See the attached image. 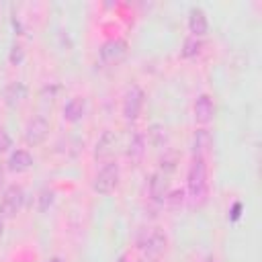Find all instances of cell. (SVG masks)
<instances>
[{
	"mask_svg": "<svg viewBox=\"0 0 262 262\" xmlns=\"http://www.w3.org/2000/svg\"><path fill=\"white\" fill-rule=\"evenodd\" d=\"M8 170L14 172V174H20V172H27L31 166H33V156L27 151V149H14L8 158Z\"/></svg>",
	"mask_w": 262,
	"mask_h": 262,
	"instance_id": "13",
	"label": "cell"
},
{
	"mask_svg": "<svg viewBox=\"0 0 262 262\" xmlns=\"http://www.w3.org/2000/svg\"><path fill=\"white\" fill-rule=\"evenodd\" d=\"M213 115H215V104H213V98L203 92L194 98V104H192V117H194V123L196 125H207L213 121Z\"/></svg>",
	"mask_w": 262,
	"mask_h": 262,
	"instance_id": "8",
	"label": "cell"
},
{
	"mask_svg": "<svg viewBox=\"0 0 262 262\" xmlns=\"http://www.w3.org/2000/svg\"><path fill=\"white\" fill-rule=\"evenodd\" d=\"M186 188L188 199L192 205H201L207 199V164L203 156H192V162L188 166L186 174Z\"/></svg>",
	"mask_w": 262,
	"mask_h": 262,
	"instance_id": "1",
	"label": "cell"
},
{
	"mask_svg": "<svg viewBox=\"0 0 262 262\" xmlns=\"http://www.w3.org/2000/svg\"><path fill=\"white\" fill-rule=\"evenodd\" d=\"M209 29V20H207V14L203 8L194 6L190 8L188 12V31H190V37H203Z\"/></svg>",
	"mask_w": 262,
	"mask_h": 262,
	"instance_id": "10",
	"label": "cell"
},
{
	"mask_svg": "<svg viewBox=\"0 0 262 262\" xmlns=\"http://www.w3.org/2000/svg\"><path fill=\"white\" fill-rule=\"evenodd\" d=\"M47 131H49L47 119L41 117V115H37V117H33V119L27 123V127H25V141L35 147V145H39V143L45 141Z\"/></svg>",
	"mask_w": 262,
	"mask_h": 262,
	"instance_id": "7",
	"label": "cell"
},
{
	"mask_svg": "<svg viewBox=\"0 0 262 262\" xmlns=\"http://www.w3.org/2000/svg\"><path fill=\"white\" fill-rule=\"evenodd\" d=\"M115 143H117V137L113 131H102L100 137L96 139V145H94V158L96 160H106L113 156V149H115Z\"/></svg>",
	"mask_w": 262,
	"mask_h": 262,
	"instance_id": "11",
	"label": "cell"
},
{
	"mask_svg": "<svg viewBox=\"0 0 262 262\" xmlns=\"http://www.w3.org/2000/svg\"><path fill=\"white\" fill-rule=\"evenodd\" d=\"M143 90L137 86V84H131L123 96V117L127 121H135L141 113V106H143Z\"/></svg>",
	"mask_w": 262,
	"mask_h": 262,
	"instance_id": "5",
	"label": "cell"
},
{
	"mask_svg": "<svg viewBox=\"0 0 262 262\" xmlns=\"http://www.w3.org/2000/svg\"><path fill=\"white\" fill-rule=\"evenodd\" d=\"M10 145H12V139H10L8 131H6V129H0V154L6 151Z\"/></svg>",
	"mask_w": 262,
	"mask_h": 262,
	"instance_id": "21",
	"label": "cell"
},
{
	"mask_svg": "<svg viewBox=\"0 0 262 262\" xmlns=\"http://www.w3.org/2000/svg\"><path fill=\"white\" fill-rule=\"evenodd\" d=\"M84 113H86V102H84L82 96L70 98V100L66 102V106H63V119H66L68 123H78V121H82Z\"/></svg>",
	"mask_w": 262,
	"mask_h": 262,
	"instance_id": "14",
	"label": "cell"
},
{
	"mask_svg": "<svg viewBox=\"0 0 262 262\" xmlns=\"http://www.w3.org/2000/svg\"><path fill=\"white\" fill-rule=\"evenodd\" d=\"M23 47L20 45H12V51H10V63H20L23 61Z\"/></svg>",
	"mask_w": 262,
	"mask_h": 262,
	"instance_id": "22",
	"label": "cell"
},
{
	"mask_svg": "<svg viewBox=\"0 0 262 262\" xmlns=\"http://www.w3.org/2000/svg\"><path fill=\"white\" fill-rule=\"evenodd\" d=\"M23 203H25V192H23V188L16 186V184L8 186V188L2 192V199H0V215L6 217V219L16 217V213L23 209Z\"/></svg>",
	"mask_w": 262,
	"mask_h": 262,
	"instance_id": "4",
	"label": "cell"
},
{
	"mask_svg": "<svg viewBox=\"0 0 262 262\" xmlns=\"http://www.w3.org/2000/svg\"><path fill=\"white\" fill-rule=\"evenodd\" d=\"M166 246H168V237L166 233L160 229V227H151L149 231H145V235L139 239V250H141V256L145 260H158L164 252H166Z\"/></svg>",
	"mask_w": 262,
	"mask_h": 262,
	"instance_id": "3",
	"label": "cell"
},
{
	"mask_svg": "<svg viewBox=\"0 0 262 262\" xmlns=\"http://www.w3.org/2000/svg\"><path fill=\"white\" fill-rule=\"evenodd\" d=\"M2 233H4V217L0 215V235H2Z\"/></svg>",
	"mask_w": 262,
	"mask_h": 262,
	"instance_id": "23",
	"label": "cell"
},
{
	"mask_svg": "<svg viewBox=\"0 0 262 262\" xmlns=\"http://www.w3.org/2000/svg\"><path fill=\"white\" fill-rule=\"evenodd\" d=\"M211 145V135L207 129H199L194 131V137H192V156H203L205 158V151L209 149Z\"/></svg>",
	"mask_w": 262,
	"mask_h": 262,
	"instance_id": "16",
	"label": "cell"
},
{
	"mask_svg": "<svg viewBox=\"0 0 262 262\" xmlns=\"http://www.w3.org/2000/svg\"><path fill=\"white\" fill-rule=\"evenodd\" d=\"M119 178H121V168L117 164V160H108L102 164V168L96 172L94 180H92V188L94 192L98 194H111L117 184H119Z\"/></svg>",
	"mask_w": 262,
	"mask_h": 262,
	"instance_id": "2",
	"label": "cell"
},
{
	"mask_svg": "<svg viewBox=\"0 0 262 262\" xmlns=\"http://www.w3.org/2000/svg\"><path fill=\"white\" fill-rule=\"evenodd\" d=\"M207 262H217V260H215V258H209V260H207Z\"/></svg>",
	"mask_w": 262,
	"mask_h": 262,
	"instance_id": "25",
	"label": "cell"
},
{
	"mask_svg": "<svg viewBox=\"0 0 262 262\" xmlns=\"http://www.w3.org/2000/svg\"><path fill=\"white\" fill-rule=\"evenodd\" d=\"M25 96H27V86H25L23 82H12V84H8L6 90H4V100H6L8 106L20 104V102L25 100Z\"/></svg>",
	"mask_w": 262,
	"mask_h": 262,
	"instance_id": "15",
	"label": "cell"
},
{
	"mask_svg": "<svg viewBox=\"0 0 262 262\" xmlns=\"http://www.w3.org/2000/svg\"><path fill=\"white\" fill-rule=\"evenodd\" d=\"M201 47H203V43H201L199 37H186L184 43H182L180 55H182V57H194V55L201 53Z\"/></svg>",
	"mask_w": 262,
	"mask_h": 262,
	"instance_id": "17",
	"label": "cell"
},
{
	"mask_svg": "<svg viewBox=\"0 0 262 262\" xmlns=\"http://www.w3.org/2000/svg\"><path fill=\"white\" fill-rule=\"evenodd\" d=\"M127 55V43L123 39H108L100 47V61L104 66H117Z\"/></svg>",
	"mask_w": 262,
	"mask_h": 262,
	"instance_id": "6",
	"label": "cell"
},
{
	"mask_svg": "<svg viewBox=\"0 0 262 262\" xmlns=\"http://www.w3.org/2000/svg\"><path fill=\"white\" fill-rule=\"evenodd\" d=\"M166 201H168L172 207L182 205V201H184V190H172V192L166 196Z\"/></svg>",
	"mask_w": 262,
	"mask_h": 262,
	"instance_id": "20",
	"label": "cell"
},
{
	"mask_svg": "<svg viewBox=\"0 0 262 262\" xmlns=\"http://www.w3.org/2000/svg\"><path fill=\"white\" fill-rule=\"evenodd\" d=\"M149 196L154 203H164L166 196H168V178L164 172H154L151 178H149Z\"/></svg>",
	"mask_w": 262,
	"mask_h": 262,
	"instance_id": "9",
	"label": "cell"
},
{
	"mask_svg": "<svg viewBox=\"0 0 262 262\" xmlns=\"http://www.w3.org/2000/svg\"><path fill=\"white\" fill-rule=\"evenodd\" d=\"M47 262H63V260H61V258H59V256H53V258H49V260H47Z\"/></svg>",
	"mask_w": 262,
	"mask_h": 262,
	"instance_id": "24",
	"label": "cell"
},
{
	"mask_svg": "<svg viewBox=\"0 0 262 262\" xmlns=\"http://www.w3.org/2000/svg\"><path fill=\"white\" fill-rule=\"evenodd\" d=\"M147 135L154 139L156 145H162V141H166V129L162 125H151L149 131H147Z\"/></svg>",
	"mask_w": 262,
	"mask_h": 262,
	"instance_id": "19",
	"label": "cell"
},
{
	"mask_svg": "<svg viewBox=\"0 0 262 262\" xmlns=\"http://www.w3.org/2000/svg\"><path fill=\"white\" fill-rule=\"evenodd\" d=\"M53 199H55L53 190H49V188H43V190L39 192V199H37V207H39V211H41V213L49 211V207L53 205Z\"/></svg>",
	"mask_w": 262,
	"mask_h": 262,
	"instance_id": "18",
	"label": "cell"
},
{
	"mask_svg": "<svg viewBox=\"0 0 262 262\" xmlns=\"http://www.w3.org/2000/svg\"><path fill=\"white\" fill-rule=\"evenodd\" d=\"M145 147H147V137H145L143 131H137V133L131 137L129 145H127V158H129L133 164H139L141 158L145 156Z\"/></svg>",
	"mask_w": 262,
	"mask_h": 262,
	"instance_id": "12",
	"label": "cell"
}]
</instances>
